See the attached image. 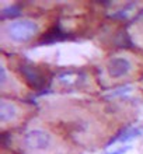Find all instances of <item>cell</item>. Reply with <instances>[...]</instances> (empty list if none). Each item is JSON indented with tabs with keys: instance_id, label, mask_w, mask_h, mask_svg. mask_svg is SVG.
Listing matches in <instances>:
<instances>
[{
	"instance_id": "9c48e42d",
	"label": "cell",
	"mask_w": 143,
	"mask_h": 154,
	"mask_svg": "<svg viewBox=\"0 0 143 154\" xmlns=\"http://www.w3.org/2000/svg\"><path fill=\"white\" fill-rule=\"evenodd\" d=\"M126 150H128V147H123V149H119V150L114 151V153H108V154H123Z\"/></svg>"
},
{
	"instance_id": "6da1fadb",
	"label": "cell",
	"mask_w": 143,
	"mask_h": 154,
	"mask_svg": "<svg viewBox=\"0 0 143 154\" xmlns=\"http://www.w3.org/2000/svg\"><path fill=\"white\" fill-rule=\"evenodd\" d=\"M20 73L25 83L34 90H44L51 81V72L46 66L24 63L20 66Z\"/></svg>"
},
{
	"instance_id": "5b68a950",
	"label": "cell",
	"mask_w": 143,
	"mask_h": 154,
	"mask_svg": "<svg viewBox=\"0 0 143 154\" xmlns=\"http://www.w3.org/2000/svg\"><path fill=\"white\" fill-rule=\"evenodd\" d=\"M66 38V32L62 29V27L59 24H55L52 27H49L45 32L41 35L39 38V44H53L58 41H62Z\"/></svg>"
},
{
	"instance_id": "52a82bcc",
	"label": "cell",
	"mask_w": 143,
	"mask_h": 154,
	"mask_svg": "<svg viewBox=\"0 0 143 154\" xmlns=\"http://www.w3.org/2000/svg\"><path fill=\"white\" fill-rule=\"evenodd\" d=\"M17 115V108L14 104L7 101H2L0 102V119L2 122H7L14 119Z\"/></svg>"
},
{
	"instance_id": "7a4b0ae2",
	"label": "cell",
	"mask_w": 143,
	"mask_h": 154,
	"mask_svg": "<svg viewBox=\"0 0 143 154\" xmlns=\"http://www.w3.org/2000/svg\"><path fill=\"white\" fill-rule=\"evenodd\" d=\"M37 32V24L31 20L14 21L8 25V35L16 42H27Z\"/></svg>"
},
{
	"instance_id": "8992f818",
	"label": "cell",
	"mask_w": 143,
	"mask_h": 154,
	"mask_svg": "<svg viewBox=\"0 0 143 154\" xmlns=\"http://www.w3.org/2000/svg\"><path fill=\"white\" fill-rule=\"evenodd\" d=\"M82 74L76 73V72H69V73H63L59 76V81H61L62 85H65L66 88H70V87H77L80 83L83 81Z\"/></svg>"
},
{
	"instance_id": "3957f363",
	"label": "cell",
	"mask_w": 143,
	"mask_h": 154,
	"mask_svg": "<svg viewBox=\"0 0 143 154\" xmlns=\"http://www.w3.org/2000/svg\"><path fill=\"white\" fill-rule=\"evenodd\" d=\"M24 142L31 150L42 151L51 144V136L44 130H31L25 134Z\"/></svg>"
},
{
	"instance_id": "277c9868",
	"label": "cell",
	"mask_w": 143,
	"mask_h": 154,
	"mask_svg": "<svg viewBox=\"0 0 143 154\" xmlns=\"http://www.w3.org/2000/svg\"><path fill=\"white\" fill-rule=\"evenodd\" d=\"M132 69V63L128 60L126 57L118 56V57H112L108 63V73L111 77L114 79H119V77L126 76Z\"/></svg>"
},
{
	"instance_id": "ba28073f",
	"label": "cell",
	"mask_w": 143,
	"mask_h": 154,
	"mask_svg": "<svg viewBox=\"0 0 143 154\" xmlns=\"http://www.w3.org/2000/svg\"><path fill=\"white\" fill-rule=\"evenodd\" d=\"M142 133V129L140 128H131V129L123 130L122 133H119L117 137H114L110 143H115V142H128V140H132V139L138 137L139 134Z\"/></svg>"
}]
</instances>
